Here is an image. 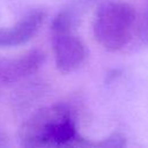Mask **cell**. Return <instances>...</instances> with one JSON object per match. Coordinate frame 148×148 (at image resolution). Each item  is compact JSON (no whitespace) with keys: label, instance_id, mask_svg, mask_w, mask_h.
<instances>
[{"label":"cell","instance_id":"cell-1","mask_svg":"<svg viewBox=\"0 0 148 148\" xmlns=\"http://www.w3.org/2000/svg\"><path fill=\"white\" fill-rule=\"evenodd\" d=\"M18 136L29 148H90L91 141L81 136L73 110L57 103L31 113L21 125Z\"/></svg>","mask_w":148,"mask_h":148},{"label":"cell","instance_id":"cell-2","mask_svg":"<svg viewBox=\"0 0 148 148\" xmlns=\"http://www.w3.org/2000/svg\"><path fill=\"white\" fill-rule=\"evenodd\" d=\"M135 24L133 7L121 1H109L96 12L92 32L96 42L106 51L123 49L132 37Z\"/></svg>","mask_w":148,"mask_h":148},{"label":"cell","instance_id":"cell-3","mask_svg":"<svg viewBox=\"0 0 148 148\" xmlns=\"http://www.w3.org/2000/svg\"><path fill=\"white\" fill-rule=\"evenodd\" d=\"M52 47L57 69L62 74H69L76 71L87 57L83 42L73 35L72 31L53 34Z\"/></svg>","mask_w":148,"mask_h":148},{"label":"cell","instance_id":"cell-4","mask_svg":"<svg viewBox=\"0 0 148 148\" xmlns=\"http://www.w3.org/2000/svg\"><path fill=\"white\" fill-rule=\"evenodd\" d=\"M44 53L38 49H32L15 57H0V84H13L32 74L43 65Z\"/></svg>","mask_w":148,"mask_h":148},{"label":"cell","instance_id":"cell-5","mask_svg":"<svg viewBox=\"0 0 148 148\" xmlns=\"http://www.w3.org/2000/svg\"><path fill=\"white\" fill-rule=\"evenodd\" d=\"M43 9H35L9 28H0V47H12L27 43L39 30L45 20Z\"/></svg>","mask_w":148,"mask_h":148},{"label":"cell","instance_id":"cell-6","mask_svg":"<svg viewBox=\"0 0 148 148\" xmlns=\"http://www.w3.org/2000/svg\"><path fill=\"white\" fill-rule=\"evenodd\" d=\"M76 18H77V12L74 10V8L59 12L52 21V24H51L52 32L56 34V32L72 31L76 23Z\"/></svg>","mask_w":148,"mask_h":148},{"label":"cell","instance_id":"cell-7","mask_svg":"<svg viewBox=\"0 0 148 148\" xmlns=\"http://www.w3.org/2000/svg\"><path fill=\"white\" fill-rule=\"evenodd\" d=\"M126 145V140L125 138L118 133L114 132L111 135H109L105 139H102L99 141H91V146L90 148H95V147H101V148H121Z\"/></svg>","mask_w":148,"mask_h":148},{"label":"cell","instance_id":"cell-8","mask_svg":"<svg viewBox=\"0 0 148 148\" xmlns=\"http://www.w3.org/2000/svg\"><path fill=\"white\" fill-rule=\"evenodd\" d=\"M138 38L143 45H148V2L138 22Z\"/></svg>","mask_w":148,"mask_h":148},{"label":"cell","instance_id":"cell-9","mask_svg":"<svg viewBox=\"0 0 148 148\" xmlns=\"http://www.w3.org/2000/svg\"><path fill=\"white\" fill-rule=\"evenodd\" d=\"M6 145V138H5V135L2 134V132L0 131V147H2V146H5Z\"/></svg>","mask_w":148,"mask_h":148}]
</instances>
